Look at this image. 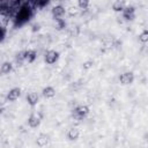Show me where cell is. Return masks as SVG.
I'll return each mask as SVG.
<instances>
[{
  "mask_svg": "<svg viewBox=\"0 0 148 148\" xmlns=\"http://www.w3.org/2000/svg\"><path fill=\"white\" fill-rule=\"evenodd\" d=\"M89 112H90V110L87 105H79L72 111V117L74 120L80 121V120H83L89 114Z\"/></svg>",
  "mask_w": 148,
  "mask_h": 148,
  "instance_id": "1",
  "label": "cell"
},
{
  "mask_svg": "<svg viewBox=\"0 0 148 148\" xmlns=\"http://www.w3.org/2000/svg\"><path fill=\"white\" fill-rule=\"evenodd\" d=\"M59 59V53L56 50H49L46 51V53L44 54V61L47 65H53L58 61Z\"/></svg>",
  "mask_w": 148,
  "mask_h": 148,
  "instance_id": "2",
  "label": "cell"
},
{
  "mask_svg": "<svg viewBox=\"0 0 148 148\" xmlns=\"http://www.w3.org/2000/svg\"><path fill=\"white\" fill-rule=\"evenodd\" d=\"M133 81H134V74H133V72H124L119 76V82L123 86L131 84V83H133Z\"/></svg>",
  "mask_w": 148,
  "mask_h": 148,
  "instance_id": "3",
  "label": "cell"
},
{
  "mask_svg": "<svg viewBox=\"0 0 148 148\" xmlns=\"http://www.w3.org/2000/svg\"><path fill=\"white\" fill-rule=\"evenodd\" d=\"M65 14H66V9L61 5H57L52 8V16L54 20H62Z\"/></svg>",
  "mask_w": 148,
  "mask_h": 148,
  "instance_id": "4",
  "label": "cell"
},
{
  "mask_svg": "<svg viewBox=\"0 0 148 148\" xmlns=\"http://www.w3.org/2000/svg\"><path fill=\"white\" fill-rule=\"evenodd\" d=\"M121 14H123V18H125L126 21H132L135 17V9H134V7L128 6V7L124 8Z\"/></svg>",
  "mask_w": 148,
  "mask_h": 148,
  "instance_id": "5",
  "label": "cell"
},
{
  "mask_svg": "<svg viewBox=\"0 0 148 148\" xmlns=\"http://www.w3.org/2000/svg\"><path fill=\"white\" fill-rule=\"evenodd\" d=\"M20 96H21V89H20V88H13V89H10V90L8 91L6 98H7V101L14 102V101L18 99Z\"/></svg>",
  "mask_w": 148,
  "mask_h": 148,
  "instance_id": "6",
  "label": "cell"
},
{
  "mask_svg": "<svg viewBox=\"0 0 148 148\" xmlns=\"http://www.w3.org/2000/svg\"><path fill=\"white\" fill-rule=\"evenodd\" d=\"M37 58V52L35 50H28L24 51V61L28 64H32Z\"/></svg>",
  "mask_w": 148,
  "mask_h": 148,
  "instance_id": "7",
  "label": "cell"
},
{
  "mask_svg": "<svg viewBox=\"0 0 148 148\" xmlns=\"http://www.w3.org/2000/svg\"><path fill=\"white\" fill-rule=\"evenodd\" d=\"M27 102H28V104L31 105V106L37 105V103L39 102V96H38V94L35 92V91L29 92V94L27 95Z\"/></svg>",
  "mask_w": 148,
  "mask_h": 148,
  "instance_id": "8",
  "label": "cell"
},
{
  "mask_svg": "<svg viewBox=\"0 0 148 148\" xmlns=\"http://www.w3.org/2000/svg\"><path fill=\"white\" fill-rule=\"evenodd\" d=\"M39 124H40V118H39V116H37V114H35V113L30 114V117L28 118V125H29L31 128H36V127L39 126Z\"/></svg>",
  "mask_w": 148,
  "mask_h": 148,
  "instance_id": "9",
  "label": "cell"
},
{
  "mask_svg": "<svg viewBox=\"0 0 148 148\" xmlns=\"http://www.w3.org/2000/svg\"><path fill=\"white\" fill-rule=\"evenodd\" d=\"M67 138L71 140V141H74V140H77L80 138V130L77 127H71L67 132Z\"/></svg>",
  "mask_w": 148,
  "mask_h": 148,
  "instance_id": "10",
  "label": "cell"
},
{
  "mask_svg": "<svg viewBox=\"0 0 148 148\" xmlns=\"http://www.w3.org/2000/svg\"><path fill=\"white\" fill-rule=\"evenodd\" d=\"M36 143L39 147H45L49 143V135L45 133H40L37 138H36Z\"/></svg>",
  "mask_w": 148,
  "mask_h": 148,
  "instance_id": "11",
  "label": "cell"
},
{
  "mask_svg": "<svg viewBox=\"0 0 148 148\" xmlns=\"http://www.w3.org/2000/svg\"><path fill=\"white\" fill-rule=\"evenodd\" d=\"M42 95L45 97V98H52L56 96V89L51 86H46L45 88H43L42 90Z\"/></svg>",
  "mask_w": 148,
  "mask_h": 148,
  "instance_id": "12",
  "label": "cell"
},
{
  "mask_svg": "<svg viewBox=\"0 0 148 148\" xmlns=\"http://www.w3.org/2000/svg\"><path fill=\"white\" fill-rule=\"evenodd\" d=\"M12 71H13V65H12V62H9V61H5V62L1 65V67H0V73L3 74V75L9 74Z\"/></svg>",
  "mask_w": 148,
  "mask_h": 148,
  "instance_id": "13",
  "label": "cell"
},
{
  "mask_svg": "<svg viewBox=\"0 0 148 148\" xmlns=\"http://www.w3.org/2000/svg\"><path fill=\"white\" fill-rule=\"evenodd\" d=\"M76 6H77L79 9H81V10H86V9L89 8V6H90V1H89V0H79L77 3H76Z\"/></svg>",
  "mask_w": 148,
  "mask_h": 148,
  "instance_id": "14",
  "label": "cell"
},
{
  "mask_svg": "<svg viewBox=\"0 0 148 148\" xmlns=\"http://www.w3.org/2000/svg\"><path fill=\"white\" fill-rule=\"evenodd\" d=\"M124 8H125V5H124V2L123 1H114L113 3H112V9L114 10V12H123L124 10Z\"/></svg>",
  "mask_w": 148,
  "mask_h": 148,
  "instance_id": "15",
  "label": "cell"
},
{
  "mask_svg": "<svg viewBox=\"0 0 148 148\" xmlns=\"http://www.w3.org/2000/svg\"><path fill=\"white\" fill-rule=\"evenodd\" d=\"M139 40H140L141 43H143V44H146V43L148 42V31H147L146 29L139 35Z\"/></svg>",
  "mask_w": 148,
  "mask_h": 148,
  "instance_id": "16",
  "label": "cell"
},
{
  "mask_svg": "<svg viewBox=\"0 0 148 148\" xmlns=\"http://www.w3.org/2000/svg\"><path fill=\"white\" fill-rule=\"evenodd\" d=\"M66 12L71 15V16H73V15H76L77 14V12H79V8H77V6H71V7H68V9H66Z\"/></svg>",
  "mask_w": 148,
  "mask_h": 148,
  "instance_id": "17",
  "label": "cell"
},
{
  "mask_svg": "<svg viewBox=\"0 0 148 148\" xmlns=\"http://www.w3.org/2000/svg\"><path fill=\"white\" fill-rule=\"evenodd\" d=\"M65 25H66V23H65L64 20H54V27H56V29L60 30V29L65 28Z\"/></svg>",
  "mask_w": 148,
  "mask_h": 148,
  "instance_id": "18",
  "label": "cell"
},
{
  "mask_svg": "<svg viewBox=\"0 0 148 148\" xmlns=\"http://www.w3.org/2000/svg\"><path fill=\"white\" fill-rule=\"evenodd\" d=\"M92 66H94V61H92V60H87V61H84V62H83V65H82L83 69H86V71H88V69L92 68Z\"/></svg>",
  "mask_w": 148,
  "mask_h": 148,
  "instance_id": "19",
  "label": "cell"
},
{
  "mask_svg": "<svg viewBox=\"0 0 148 148\" xmlns=\"http://www.w3.org/2000/svg\"><path fill=\"white\" fill-rule=\"evenodd\" d=\"M16 61H18V62H23V61H24V51L17 53V56H16Z\"/></svg>",
  "mask_w": 148,
  "mask_h": 148,
  "instance_id": "20",
  "label": "cell"
},
{
  "mask_svg": "<svg viewBox=\"0 0 148 148\" xmlns=\"http://www.w3.org/2000/svg\"><path fill=\"white\" fill-rule=\"evenodd\" d=\"M5 36V29H0V39H2Z\"/></svg>",
  "mask_w": 148,
  "mask_h": 148,
  "instance_id": "21",
  "label": "cell"
},
{
  "mask_svg": "<svg viewBox=\"0 0 148 148\" xmlns=\"http://www.w3.org/2000/svg\"><path fill=\"white\" fill-rule=\"evenodd\" d=\"M3 111H5V106H3V104L0 102V114H1Z\"/></svg>",
  "mask_w": 148,
  "mask_h": 148,
  "instance_id": "22",
  "label": "cell"
}]
</instances>
